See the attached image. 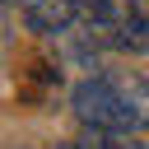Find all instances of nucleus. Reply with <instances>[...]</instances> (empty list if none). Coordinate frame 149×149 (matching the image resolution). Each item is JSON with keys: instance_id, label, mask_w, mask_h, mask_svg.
<instances>
[{"instance_id": "obj_1", "label": "nucleus", "mask_w": 149, "mask_h": 149, "mask_svg": "<svg viewBox=\"0 0 149 149\" xmlns=\"http://www.w3.org/2000/svg\"><path fill=\"white\" fill-rule=\"evenodd\" d=\"M70 107L79 126L144 135L149 130V79L135 70H93L74 84Z\"/></svg>"}, {"instance_id": "obj_2", "label": "nucleus", "mask_w": 149, "mask_h": 149, "mask_svg": "<svg viewBox=\"0 0 149 149\" xmlns=\"http://www.w3.org/2000/svg\"><path fill=\"white\" fill-rule=\"evenodd\" d=\"M65 33L88 51H149V0H79Z\"/></svg>"}, {"instance_id": "obj_3", "label": "nucleus", "mask_w": 149, "mask_h": 149, "mask_svg": "<svg viewBox=\"0 0 149 149\" xmlns=\"http://www.w3.org/2000/svg\"><path fill=\"white\" fill-rule=\"evenodd\" d=\"M9 5L23 9V23L33 33H65L79 9V0H9Z\"/></svg>"}, {"instance_id": "obj_4", "label": "nucleus", "mask_w": 149, "mask_h": 149, "mask_svg": "<svg viewBox=\"0 0 149 149\" xmlns=\"http://www.w3.org/2000/svg\"><path fill=\"white\" fill-rule=\"evenodd\" d=\"M74 149H149V140L126 135V130H93V126H84Z\"/></svg>"}, {"instance_id": "obj_5", "label": "nucleus", "mask_w": 149, "mask_h": 149, "mask_svg": "<svg viewBox=\"0 0 149 149\" xmlns=\"http://www.w3.org/2000/svg\"><path fill=\"white\" fill-rule=\"evenodd\" d=\"M65 149H74V144H65Z\"/></svg>"}]
</instances>
